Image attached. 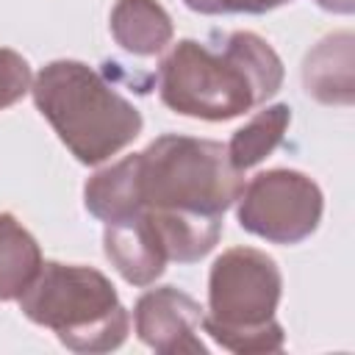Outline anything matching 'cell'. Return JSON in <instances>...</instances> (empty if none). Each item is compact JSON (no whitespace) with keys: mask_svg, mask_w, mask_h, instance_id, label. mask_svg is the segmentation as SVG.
<instances>
[{"mask_svg":"<svg viewBox=\"0 0 355 355\" xmlns=\"http://www.w3.org/2000/svg\"><path fill=\"white\" fill-rule=\"evenodd\" d=\"M283 86V61L252 31H233L216 47L180 39L158 67L161 103L191 119L227 122L266 103Z\"/></svg>","mask_w":355,"mask_h":355,"instance_id":"7a4b0ae2","label":"cell"},{"mask_svg":"<svg viewBox=\"0 0 355 355\" xmlns=\"http://www.w3.org/2000/svg\"><path fill=\"white\" fill-rule=\"evenodd\" d=\"M103 250L111 266L130 286H150L166 269V252L155 233L153 219L144 211L105 222Z\"/></svg>","mask_w":355,"mask_h":355,"instance_id":"ba28073f","label":"cell"},{"mask_svg":"<svg viewBox=\"0 0 355 355\" xmlns=\"http://www.w3.org/2000/svg\"><path fill=\"white\" fill-rule=\"evenodd\" d=\"M288 125H291V108L286 103L266 105L244 128H239L233 139L225 144L230 164L239 172H247L250 166L261 164L266 155H272L280 147Z\"/></svg>","mask_w":355,"mask_h":355,"instance_id":"7c38bea8","label":"cell"},{"mask_svg":"<svg viewBox=\"0 0 355 355\" xmlns=\"http://www.w3.org/2000/svg\"><path fill=\"white\" fill-rule=\"evenodd\" d=\"M42 263L36 239L11 214H0V302L19 300Z\"/></svg>","mask_w":355,"mask_h":355,"instance_id":"8fae6325","label":"cell"},{"mask_svg":"<svg viewBox=\"0 0 355 355\" xmlns=\"http://www.w3.org/2000/svg\"><path fill=\"white\" fill-rule=\"evenodd\" d=\"M31 94L61 144L86 166L108 161L141 133L139 108L83 61H50L33 78Z\"/></svg>","mask_w":355,"mask_h":355,"instance_id":"3957f363","label":"cell"},{"mask_svg":"<svg viewBox=\"0 0 355 355\" xmlns=\"http://www.w3.org/2000/svg\"><path fill=\"white\" fill-rule=\"evenodd\" d=\"M31 67L28 61L8 47H0V111L19 103L31 92Z\"/></svg>","mask_w":355,"mask_h":355,"instance_id":"4fadbf2b","label":"cell"},{"mask_svg":"<svg viewBox=\"0 0 355 355\" xmlns=\"http://www.w3.org/2000/svg\"><path fill=\"white\" fill-rule=\"evenodd\" d=\"M172 19L155 0H116L111 8V36L133 55H155L172 42Z\"/></svg>","mask_w":355,"mask_h":355,"instance_id":"30bf717a","label":"cell"},{"mask_svg":"<svg viewBox=\"0 0 355 355\" xmlns=\"http://www.w3.org/2000/svg\"><path fill=\"white\" fill-rule=\"evenodd\" d=\"M241 186L244 172L230 164L225 144L164 133L141 153L94 172L83 186V202L103 222L136 211L225 216Z\"/></svg>","mask_w":355,"mask_h":355,"instance_id":"6da1fadb","label":"cell"},{"mask_svg":"<svg viewBox=\"0 0 355 355\" xmlns=\"http://www.w3.org/2000/svg\"><path fill=\"white\" fill-rule=\"evenodd\" d=\"M322 189L297 169H266L241 186L239 225L272 244H300L322 222Z\"/></svg>","mask_w":355,"mask_h":355,"instance_id":"8992f818","label":"cell"},{"mask_svg":"<svg viewBox=\"0 0 355 355\" xmlns=\"http://www.w3.org/2000/svg\"><path fill=\"white\" fill-rule=\"evenodd\" d=\"M133 324L139 338L161 355H208L200 341L202 308L175 286L150 288L136 300Z\"/></svg>","mask_w":355,"mask_h":355,"instance_id":"52a82bcc","label":"cell"},{"mask_svg":"<svg viewBox=\"0 0 355 355\" xmlns=\"http://www.w3.org/2000/svg\"><path fill=\"white\" fill-rule=\"evenodd\" d=\"M197 14H266L291 0H183Z\"/></svg>","mask_w":355,"mask_h":355,"instance_id":"5bb4252c","label":"cell"},{"mask_svg":"<svg viewBox=\"0 0 355 355\" xmlns=\"http://www.w3.org/2000/svg\"><path fill=\"white\" fill-rule=\"evenodd\" d=\"M283 294V275L266 252L255 247L225 250L208 275V313L202 330L239 355L277 352L286 333L275 319Z\"/></svg>","mask_w":355,"mask_h":355,"instance_id":"5b68a950","label":"cell"},{"mask_svg":"<svg viewBox=\"0 0 355 355\" xmlns=\"http://www.w3.org/2000/svg\"><path fill=\"white\" fill-rule=\"evenodd\" d=\"M352 33L338 31L324 36L302 61L305 92L324 105H352L355 78H352Z\"/></svg>","mask_w":355,"mask_h":355,"instance_id":"9c48e42d","label":"cell"},{"mask_svg":"<svg viewBox=\"0 0 355 355\" xmlns=\"http://www.w3.org/2000/svg\"><path fill=\"white\" fill-rule=\"evenodd\" d=\"M22 313L58 336L72 352H111L122 347L130 316L114 283L80 263L44 261L33 283L19 297Z\"/></svg>","mask_w":355,"mask_h":355,"instance_id":"277c9868","label":"cell"},{"mask_svg":"<svg viewBox=\"0 0 355 355\" xmlns=\"http://www.w3.org/2000/svg\"><path fill=\"white\" fill-rule=\"evenodd\" d=\"M319 8L333 11V14H352L355 11V0H316Z\"/></svg>","mask_w":355,"mask_h":355,"instance_id":"9a60e30c","label":"cell"}]
</instances>
